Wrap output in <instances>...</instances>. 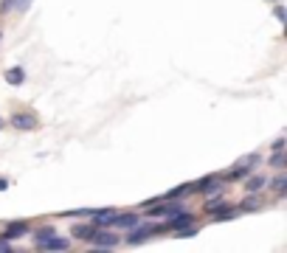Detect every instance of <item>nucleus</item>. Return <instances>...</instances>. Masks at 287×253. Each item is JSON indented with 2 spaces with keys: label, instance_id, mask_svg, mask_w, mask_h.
I'll use <instances>...</instances> for the list:
<instances>
[{
  "label": "nucleus",
  "instance_id": "nucleus-3",
  "mask_svg": "<svg viewBox=\"0 0 287 253\" xmlns=\"http://www.w3.org/2000/svg\"><path fill=\"white\" fill-rule=\"evenodd\" d=\"M90 245L99 247V250H113V247L121 245V236H118L116 231H110V228H96V234H93Z\"/></svg>",
  "mask_w": 287,
  "mask_h": 253
},
{
  "label": "nucleus",
  "instance_id": "nucleus-9",
  "mask_svg": "<svg viewBox=\"0 0 287 253\" xmlns=\"http://www.w3.org/2000/svg\"><path fill=\"white\" fill-rule=\"evenodd\" d=\"M93 234H96V225H93V223H76L74 228H71V236L79 239V242H90Z\"/></svg>",
  "mask_w": 287,
  "mask_h": 253
},
{
  "label": "nucleus",
  "instance_id": "nucleus-14",
  "mask_svg": "<svg viewBox=\"0 0 287 253\" xmlns=\"http://www.w3.org/2000/svg\"><path fill=\"white\" fill-rule=\"evenodd\" d=\"M3 79H6L9 84H23L25 82V68H9L6 73H3Z\"/></svg>",
  "mask_w": 287,
  "mask_h": 253
},
{
  "label": "nucleus",
  "instance_id": "nucleus-18",
  "mask_svg": "<svg viewBox=\"0 0 287 253\" xmlns=\"http://www.w3.org/2000/svg\"><path fill=\"white\" fill-rule=\"evenodd\" d=\"M31 3H34V0H12V12L23 14V12H28L31 9Z\"/></svg>",
  "mask_w": 287,
  "mask_h": 253
},
{
  "label": "nucleus",
  "instance_id": "nucleus-5",
  "mask_svg": "<svg viewBox=\"0 0 287 253\" xmlns=\"http://www.w3.org/2000/svg\"><path fill=\"white\" fill-rule=\"evenodd\" d=\"M28 231H31V225L25 223V219H12V223L3 228V239H9V242H14V239H20V236H28Z\"/></svg>",
  "mask_w": 287,
  "mask_h": 253
},
{
  "label": "nucleus",
  "instance_id": "nucleus-23",
  "mask_svg": "<svg viewBox=\"0 0 287 253\" xmlns=\"http://www.w3.org/2000/svg\"><path fill=\"white\" fill-rule=\"evenodd\" d=\"M3 126H6V121H3V118H0V130H3Z\"/></svg>",
  "mask_w": 287,
  "mask_h": 253
},
{
  "label": "nucleus",
  "instance_id": "nucleus-7",
  "mask_svg": "<svg viewBox=\"0 0 287 253\" xmlns=\"http://www.w3.org/2000/svg\"><path fill=\"white\" fill-rule=\"evenodd\" d=\"M138 223H141L138 211H116L110 228H133V225H138Z\"/></svg>",
  "mask_w": 287,
  "mask_h": 253
},
{
  "label": "nucleus",
  "instance_id": "nucleus-2",
  "mask_svg": "<svg viewBox=\"0 0 287 253\" xmlns=\"http://www.w3.org/2000/svg\"><path fill=\"white\" fill-rule=\"evenodd\" d=\"M9 124H12L14 130H20V133H31V130L40 126V115L34 113V110H14Z\"/></svg>",
  "mask_w": 287,
  "mask_h": 253
},
{
  "label": "nucleus",
  "instance_id": "nucleus-10",
  "mask_svg": "<svg viewBox=\"0 0 287 253\" xmlns=\"http://www.w3.org/2000/svg\"><path fill=\"white\" fill-rule=\"evenodd\" d=\"M268 175H248L245 177V192L248 194H259L262 188H268Z\"/></svg>",
  "mask_w": 287,
  "mask_h": 253
},
{
  "label": "nucleus",
  "instance_id": "nucleus-21",
  "mask_svg": "<svg viewBox=\"0 0 287 253\" xmlns=\"http://www.w3.org/2000/svg\"><path fill=\"white\" fill-rule=\"evenodd\" d=\"M0 14H12V0H0Z\"/></svg>",
  "mask_w": 287,
  "mask_h": 253
},
{
  "label": "nucleus",
  "instance_id": "nucleus-25",
  "mask_svg": "<svg viewBox=\"0 0 287 253\" xmlns=\"http://www.w3.org/2000/svg\"><path fill=\"white\" fill-rule=\"evenodd\" d=\"M276 3H281V0H276Z\"/></svg>",
  "mask_w": 287,
  "mask_h": 253
},
{
  "label": "nucleus",
  "instance_id": "nucleus-4",
  "mask_svg": "<svg viewBox=\"0 0 287 253\" xmlns=\"http://www.w3.org/2000/svg\"><path fill=\"white\" fill-rule=\"evenodd\" d=\"M195 186V192H200V194H220L222 192V177L220 175H206V177H200L197 183H192Z\"/></svg>",
  "mask_w": 287,
  "mask_h": 253
},
{
  "label": "nucleus",
  "instance_id": "nucleus-20",
  "mask_svg": "<svg viewBox=\"0 0 287 253\" xmlns=\"http://www.w3.org/2000/svg\"><path fill=\"white\" fill-rule=\"evenodd\" d=\"M284 146H287V141H284V135H279V138H276V141H273V144H270V149H273V152H279V149H284Z\"/></svg>",
  "mask_w": 287,
  "mask_h": 253
},
{
  "label": "nucleus",
  "instance_id": "nucleus-12",
  "mask_svg": "<svg viewBox=\"0 0 287 253\" xmlns=\"http://www.w3.org/2000/svg\"><path fill=\"white\" fill-rule=\"evenodd\" d=\"M237 217V208H231V205H222V208H214L211 211V219L214 223H228V219Z\"/></svg>",
  "mask_w": 287,
  "mask_h": 253
},
{
  "label": "nucleus",
  "instance_id": "nucleus-16",
  "mask_svg": "<svg viewBox=\"0 0 287 253\" xmlns=\"http://www.w3.org/2000/svg\"><path fill=\"white\" fill-rule=\"evenodd\" d=\"M51 234H56V231L51 228V225H43V228H37V234H34V247H37L40 242H45V239H48Z\"/></svg>",
  "mask_w": 287,
  "mask_h": 253
},
{
  "label": "nucleus",
  "instance_id": "nucleus-17",
  "mask_svg": "<svg viewBox=\"0 0 287 253\" xmlns=\"http://www.w3.org/2000/svg\"><path fill=\"white\" fill-rule=\"evenodd\" d=\"M284 149H279V152H273V155L268 157V166H273V169H284Z\"/></svg>",
  "mask_w": 287,
  "mask_h": 253
},
{
  "label": "nucleus",
  "instance_id": "nucleus-22",
  "mask_svg": "<svg viewBox=\"0 0 287 253\" xmlns=\"http://www.w3.org/2000/svg\"><path fill=\"white\" fill-rule=\"evenodd\" d=\"M6 188H9V180L6 177H0V192H6Z\"/></svg>",
  "mask_w": 287,
  "mask_h": 253
},
{
  "label": "nucleus",
  "instance_id": "nucleus-8",
  "mask_svg": "<svg viewBox=\"0 0 287 253\" xmlns=\"http://www.w3.org/2000/svg\"><path fill=\"white\" fill-rule=\"evenodd\" d=\"M68 247H71V239H68V236L51 234L45 242H40V245H37V250H68Z\"/></svg>",
  "mask_w": 287,
  "mask_h": 253
},
{
  "label": "nucleus",
  "instance_id": "nucleus-13",
  "mask_svg": "<svg viewBox=\"0 0 287 253\" xmlns=\"http://www.w3.org/2000/svg\"><path fill=\"white\" fill-rule=\"evenodd\" d=\"M268 188L276 197H284L287 194V175H279V177H273V180H268Z\"/></svg>",
  "mask_w": 287,
  "mask_h": 253
},
{
  "label": "nucleus",
  "instance_id": "nucleus-15",
  "mask_svg": "<svg viewBox=\"0 0 287 253\" xmlns=\"http://www.w3.org/2000/svg\"><path fill=\"white\" fill-rule=\"evenodd\" d=\"M172 234H175L177 239H192V236H197V234H200V225H197V223H192V225H186V228H180V231H172Z\"/></svg>",
  "mask_w": 287,
  "mask_h": 253
},
{
  "label": "nucleus",
  "instance_id": "nucleus-1",
  "mask_svg": "<svg viewBox=\"0 0 287 253\" xmlns=\"http://www.w3.org/2000/svg\"><path fill=\"white\" fill-rule=\"evenodd\" d=\"M152 236H158V228H155L152 223H138V225H133V228H127V234L121 236V242L133 247V245H141V242L152 239Z\"/></svg>",
  "mask_w": 287,
  "mask_h": 253
},
{
  "label": "nucleus",
  "instance_id": "nucleus-11",
  "mask_svg": "<svg viewBox=\"0 0 287 253\" xmlns=\"http://www.w3.org/2000/svg\"><path fill=\"white\" fill-rule=\"evenodd\" d=\"M262 208V200H259V194H248V197L242 200V203L237 205V214H248V211H259Z\"/></svg>",
  "mask_w": 287,
  "mask_h": 253
},
{
  "label": "nucleus",
  "instance_id": "nucleus-24",
  "mask_svg": "<svg viewBox=\"0 0 287 253\" xmlns=\"http://www.w3.org/2000/svg\"><path fill=\"white\" fill-rule=\"evenodd\" d=\"M0 40H3V31H0Z\"/></svg>",
  "mask_w": 287,
  "mask_h": 253
},
{
  "label": "nucleus",
  "instance_id": "nucleus-19",
  "mask_svg": "<svg viewBox=\"0 0 287 253\" xmlns=\"http://www.w3.org/2000/svg\"><path fill=\"white\" fill-rule=\"evenodd\" d=\"M273 17L279 20V23H287V9L281 6V3H276V6H273Z\"/></svg>",
  "mask_w": 287,
  "mask_h": 253
},
{
  "label": "nucleus",
  "instance_id": "nucleus-6",
  "mask_svg": "<svg viewBox=\"0 0 287 253\" xmlns=\"http://www.w3.org/2000/svg\"><path fill=\"white\" fill-rule=\"evenodd\" d=\"M113 217H116V208H93L87 219H90L96 228H110V225H113Z\"/></svg>",
  "mask_w": 287,
  "mask_h": 253
}]
</instances>
